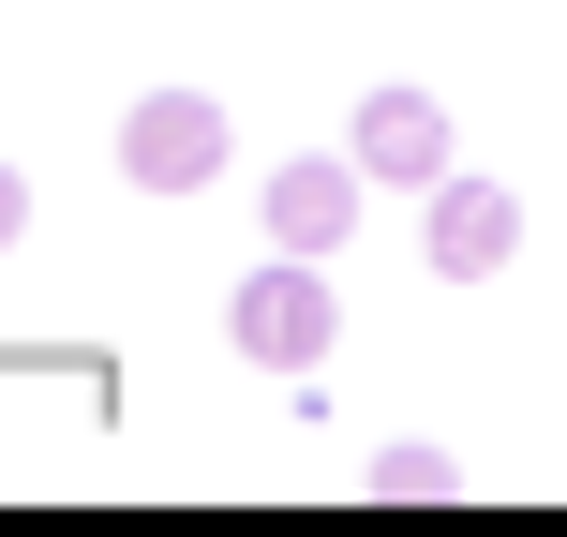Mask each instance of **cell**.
I'll return each mask as SVG.
<instances>
[{"instance_id": "cell-2", "label": "cell", "mask_w": 567, "mask_h": 537, "mask_svg": "<svg viewBox=\"0 0 567 537\" xmlns=\"http://www.w3.org/2000/svg\"><path fill=\"white\" fill-rule=\"evenodd\" d=\"M225 165H239L225 90H135V105H120V179H135V195H209Z\"/></svg>"}, {"instance_id": "cell-1", "label": "cell", "mask_w": 567, "mask_h": 537, "mask_svg": "<svg viewBox=\"0 0 567 537\" xmlns=\"http://www.w3.org/2000/svg\"><path fill=\"white\" fill-rule=\"evenodd\" d=\"M329 329H343V299H329V269H313V255L239 269V299H225V343H239L255 373H284V389H313V373H329Z\"/></svg>"}, {"instance_id": "cell-6", "label": "cell", "mask_w": 567, "mask_h": 537, "mask_svg": "<svg viewBox=\"0 0 567 537\" xmlns=\"http://www.w3.org/2000/svg\"><path fill=\"white\" fill-rule=\"evenodd\" d=\"M359 493H373V508H449V493H463V463L403 433V448H373V463H359Z\"/></svg>"}, {"instance_id": "cell-4", "label": "cell", "mask_w": 567, "mask_h": 537, "mask_svg": "<svg viewBox=\"0 0 567 537\" xmlns=\"http://www.w3.org/2000/svg\"><path fill=\"white\" fill-rule=\"evenodd\" d=\"M343 149H359V179L373 195H433V179L463 165V135H449V90H359V120H343Z\"/></svg>"}, {"instance_id": "cell-7", "label": "cell", "mask_w": 567, "mask_h": 537, "mask_svg": "<svg viewBox=\"0 0 567 537\" xmlns=\"http://www.w3.org/2000/svg\"><path fill=\"white\" fill-rule=\"evenodd\" d=\"M30 239V165H0V255Z\"/></svg>"}, {"instance_id": "cell-3", "label": "cell", "mask_w": 567, "mask_h": 537, "mask_svg": "<svg viewBox=\"0 0 567 537\" xmlns=\"http://www.w3.org/2000/svg\"><path fill=\"white\" fill-rule=\"evenodd\" d=\"M255 209H269V255H313V269H329L343 239L373 225V179H359V149H284V165L255 179Z\"/></svg>"}, {"instance_id": "cell-5", "label": "cell", "mask_w": 567, "mask_h": 537, "mask_svg": "<svg viewBox=\"0 0 567 537\" xmlns=\"http://www.w3.org/2000/svg\"><path fill=\"white\" fill-rule=\"evenodd\" d=\"M419 255H433V283H493V269H508L523 255V195H508V179H433V225H419Z\"/></svg>"}]
</instances>
